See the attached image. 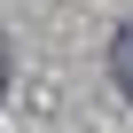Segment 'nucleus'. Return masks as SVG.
<instances>
[{
    "mask_svg": "<svg viewBox=\"0 0 133 133\" xmlns=\"http://www.w3.org/2000/svg\"><path fill=\"white\" fill-rule=\"evenodd\" d=\"M110 78H117V94L133 102V24H117V39H110Z\"/></svg>",
    "mask_w": 133,
    "mask_h": 133,
    "instance_id": "f257e3e1",
    "label": "nucleus"
},
{
    "mask_svg": "<svg viewBox=\"0 0 133 133\" xmlns=\"http://www.w3.org/2000/svg\"><path fill=\"white\" fill-rule=\"evenodd\" d=\"M0 94H8V39H0Z\"/></svg>",
    "mask_w": 133,
    "mask_h": 133,
    "instance_id": "f03ea898",
    "label": "nucleus"
}]
</instances>
